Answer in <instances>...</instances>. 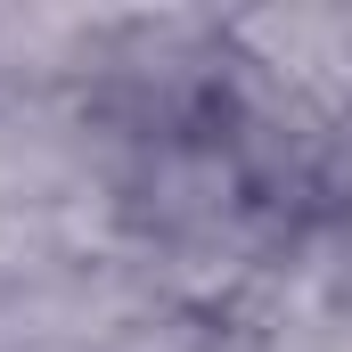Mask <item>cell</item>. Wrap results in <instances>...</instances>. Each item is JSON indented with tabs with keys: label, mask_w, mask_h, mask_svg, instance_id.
Listing matches in <instances>:
<instances>
[{
	"label": "cell",
	"mask_w": 352,
	"mask_h": 352,
	"mask_svg": "<svg viewBox=\"0 0 352 352\" xmlns=\"http://www.w3.org/2000/svg\"><path fill=\"white\" fill-rule=\"evenodd\" d=\"M221 50L238 58V74H254L287 107L320 115L328 131H344V115H352V8L344 0L230 8L221 16Z\"/></svg>",
	"instance_id": "1"
},
{
	"label": "cell",
	"mask_w": 352,
	"mask_h": 352,
	"mask_svg": "<svg viewBox=\"0 0 352 352\" xmlns=\"http://www.w3.org/2000/svg\"><path fill=\"white\" fill-rule=\"evenodd\" d=\"M336 311L352 328V213H336Z\"/></svg>",
	"instance_id": "2"
}]
</instances>
